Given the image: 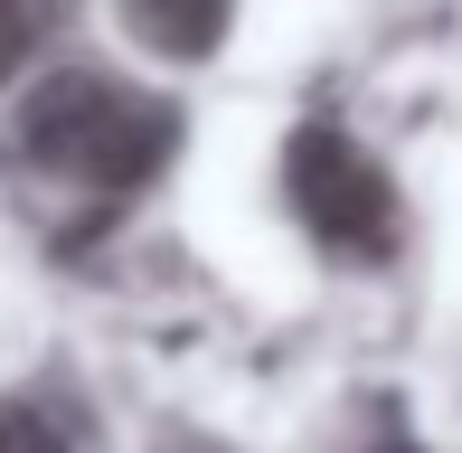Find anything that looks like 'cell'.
Masks as SVG:
<instances>
[{
    "mask_svg": "<svg viewBox=\"0 0 462 453\" xmlns=\"http://www.w3.org/2000/svg\"><path fill=\"white\" fill-rule=\"evenodd\" d=\"M283 190H292V217H302L321 245H340V255H387V236H396V190H387V171H377L349 133H330V123L292 133Z\"/></svg>",
    "mask_w": 462,
    "mask_h": 453,
    "instance_id": "obj_2",
    "label": "cell"
},
{
    "mask_svg": "<svg viewBox=\"0 0 462 453\" xmlns=\"http://www.w3.org/2000/svg\"><path fill=\"white\" fill-rule=\"evenodd\" d=\"M226 10H236V0H123V29L142 38V48L152 57H208L226 38Z\"/></svg>",
    "mask_w": 462,
    "mask_h": 453,
    "instance_id": "obj_3",
    "label": "cell"
},
{
    "mask_svg": "<svg viewBox=\"0 0 462 453\" xmlns=\"http://www.w3.org/2000/svg\"><path fill=\"white\" fill-rule=\"evenodd\" d=\"M0 453H86V425L57 397H10L0 406Z\"/></svg>",
    "mask_w": 462,
    "mask_h": 453,
    "instance_id": "obj_4",
    "label": "cell"
},
{
    "mask_svg": "<svg viewBox=\"0 0 462 453\" xmlns=\"http://www.w3.org/2000/svg\"><path fill=\"white\" fill-rule=\"evenodd\" d=\"M19 142H29L38 171L57 180H95V190H142L161 161L180 152V114L161 95L123 86V76H48L19 114Z\"/></svg>",
    "mask_w": 462,
    "mask_h": 453,
    "instance_id": "obj_1",
    "label": "cell"
},
{
    "mask_svg": "<svg viewBox=\"0 0 462 453\" xmlns=\"http://www.w3.org/2000/svg\"><path fill=\"white\" fill-rule=\"evenodd\" d=\"M29 38H38V0H0V86L29 67Z\"/></svg>",
    "mask_w": 462,
    "mask_h": 453,
    "instance_id": "obj_5",
    "label": "cell"
}]
</instances>
